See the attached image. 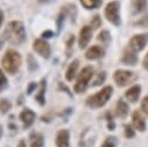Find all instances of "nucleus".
<instances>
[{
	"label": "nucleus",
	"mask_w": 148,
	"mask_h": 147,
	"mask_svg": "<svg viewBox=\"0 0 148 147\" xmlns=\"http://www.w3.org/2000/svg\"><path fill=\"white\" fill-rule=\"evenodd\" d=\"M3 38L13 45H21L27 39L24 24L21 21H10L3 30Z\"/></svg>",
	"instance_id": "nucleus-1"
},
{
	"label": "nucleus",
	"mask_w": 148,
	"mask_h": 147,
	"mask_svg": "<svg viewBox=\"0 0 148 147\" xmlns=\"http://www.w3.org/2000/svg\"><path fill=\"white\" fill-rule=\"evenodd\" d=\"M21 63H22V58H21V54L15 51V50H7L6 53L3 54L2 57V60H1V64H2V67L3 69L9 73V74H15L20 66H21Z\"/></svg>",
	"instance_id": "nucleus-2"
},
{
	"label": "nucleus",
	"mask_w": 148,
	"mask_h": 147,
	"mask_svg": "<svg viewBox=\"0 0 148 147\" xmlns=\"http://www.w3.org/2000/svg\"><path fill=\"white\" fill-rule=\"evenodd\" d=\"M112 91H113V88L111 86L104 87L101 91H98L95 95H92V96H90V97L87 98V105L90 106V108H92V109L101 108V106L105 105L106 102L112 96Z\"/></svg>",
	"instance_id": "nucleus-3"
},
{
	"label": "nucleus",
	"mask_w": 148,
	"mask_h": 147,
	"mask_svg": "<svg viewBox=\"0 0 148 147\" xmlns=\"http://www.w3.org/2000/svg\"><path fill=\"white\" fill-rule=\"evenodd\" d=\"M92 74H94V72H92V67L91 66H86L84 68H82V71L80 72L79 76L76 79V83L74 86V90L77 94H81L87 89Z\"/></svg>",
	"instance_id": "nucleus-4"
},
{
	"label": "nucleus",
	"mask_w": 148,
	"mask_h": 147,
	"mask_svg": "<svg viewBox=\"0 0 148 147\" xmlns=\"http://www.w3.org/2000/svg\"><path fill=\"white\" fill-rule=\"evenodd\" d=\"M105 17L108 21H110L114 25L120 24V16H119V2L118 1H111L106 5L104 10Z\"/></svg>",
	"instance_id": "nucleus-5"
},
{
	"label": "nucleus",
	"mask_w": 148,
	"mask_h": 147,
	"mask_svg": "<svg viewBox=\"0 0 148 147\" xmlns=\"http://www.w3.org/2000/svg\"><path fill=\"white\" fill-rule=\"evenodd\" d=\"M32 49L35 52H37L40 57L47 59L50 58V54H51V46L50 44L44 41V39H35L34 43H32Z\"/></svg>",
	"instance_id": "nucleus-6"
},
{
	"label": "nucleus",
	"mask_w": 148,
	"mask_h": 147,
	"mask_svg": "<svg viewBox=\"0 0 148 147\" xmlns=\"http://www.w3.org/2000/svg\"><path fill=\"white\" fill-rule=\"evenodd\" d=\"M133 72L130 71H124V69H118L113 74V80L119 87H124L127 83H130L133 79Z\"/></svg>",
	"instance_id": "nucleus-7"
},
{
	"label": "nucleus",
	"mask_w": 148,
	"mask_h": 147,
	"mask_svg": "<svg viewBox=\"0 0 148 147\" xmlns=\"http://www.w3.org/2000/svg\"><path fill=\"white\" fill-rule=\"evenodd\" d=\"M146 42H147V35H143V34L135 35V36H133L131 38L128 47L131 50H133L134 52H139V51H141L145 47Z\"/></svg>",
	"instance_id": "nucleus-8"
},
{
	"label": "nucleus",
	"mask_w": 148,
	"mask_h": 147,
	"mask_svg": "<svg viewBox=\"0 0 148 147\" xmlns=\"http://www.w3.org/2000/svg\"><path fill=\"white\" fill-rule=\"evenodd\" d=\"M91 36H92L91 27H89V25L82 27V29L80 30V34H79V46L81 49H84L88 45V43L90 42Z\"/></svg>",
	"instance_id": "nucleus-9"
},
{
	"label": "nucleus",
	"mask_w": 148,
	"mask_h": 147,
	"mask_svg": "<svg viewBox=\"0 0 148 147\" xmlns=\"http://www.w3.org/2000/svg\"><path fill=\"white\" fill-rule=\"evenodd\" d=\"M35 118H36V113L31 110V109H23L20 113V119L21 122L23 123V126L24 128H28L30 127L34 122H35Z\"/></svg>",
	"instance_id": "nucleus-10"
},
{
	"label": "nucleus",
	"mask_w": 148,
	"mask_h": 147,
	"mask_svg": "<svg viewBox=\"0 0 148 147\" xmlns=\"http://www.w3.org/2000/svg\"><path fill=\"white\" fill-rule=\"evenodd\" d=\"M57 147H69V132L67 130H60L56 137Z\"/></svg>",
	"instance_id": "nucleus-11"
},
{
	"label": "nucleus",
	"mask_w": 148,
	"mask_h": 147,
	"mask_svg": "<svg viewBox=\"0 0 148 147\" xmlns=\"http://www.w3.org/2000/svg\"><path fill=\"white\" fill-rule=\"evenodd\" d=\"M103 56H104V49L101 47L99 45H92L86 52V58L89 60H95V59L102 58Z\"/></svg>",
	"instance_id": "nucleus-12"
},
{
	"label": "nucleus",
	"mask_w": 148,
	"mask_h": 147,
	"mask_svg": "<svg viewBox=\"0 0 148 147\" xmlns=\"http://www.w3.org/2000/svg\"><path fill=\"white\" fill-rule=\"evenodd\" d=\"M121 63L125 64V65H135L138 63V57L135 54V52L133 50H131L130 47H127L124 53H123V58H121Z\"/></svg>",
	"instance_id": "nucleus-13"
},
{
	"label": "nucleus",
	"mask_w": 148,
	"mask_h": 147,
	"mask_svg": "<svg viewBox=\"0 0 148 147\" xmlns=\"http://www.w3.org/2000/svg\"><path fill=\"white\" fill-rule=\"evenodd\" d=\"M132 122H133V125L136 130L139 131H145L146 130V122H145V118L142 117L141 112L140 111H134L133 115H132Z\"/></svg>",
	"instance_id": "nucleus-14"
},
{
	"label": "nucleus",
	"mask_w": 148,
	"mask_h": 147,
	"mask_svg": "<svg viewBox=\"0 0 148 147\" xmlns=\"http://www.w3.org/2000/svg\"><path fill=\"white\" fill-rule=\"evenodd\" d=\"M140 93H141V87L139 84H135V86H132L126 93H125V96L126 98L131 102V103H135L140 96Z\"/></svg>",
	"instance_id": "nucleus-15"
},
{
	"label": "nucleus",
	"mask_w": 148,
	"mask_h": 147,
	"mask_svg": "<svg viewBox=\"0 0 148 147\" xmlns=\"http://www.w3.org/2000/svg\"><path fill=\"white\" fill-rule=\"evenodd\" d=\"M45 90H46V80H45V79H42L40 84H39L38 93H37L36 96H35V100H36L40 105H44V104H45Z\"/></svg>",
	"instance_id": "nucleus-16"
},
{
	"label": "nucleus",
	"mask_w": 148,
	"mask_h": 147,
	"mask_svg": "<svg viewBox=\"0 0 148 147\" xmlns=\"http://www.w3.org/2000/svg\"><path fill=\"white\" fill-rule=\"evenodd\" d=\"M146 7H147V0H132V2H131L132 14H134V15L143 12Z\"/></svg>",
	"instance_id": "nucleus-17"
},
{
	"label": "nucleus",
	"mask_w": 148,
	"mask_h": 147,
	"mask_svg": "<svg viewBox=\"0 0 148 147\" xmlns=\"http://www.w3.org/2000/svg\"><path fill=\"white\" fill-rule=\"evenodd\" d=\"M116 113H117L118 117L125 118L127 116V113H128V105H127V103H125L124 101L119 100L117 102V104H116Z\"/></svg>",
	"instance_id": "nucleus-18"
},
{
	"label": "nucleus",
	"mask_w": 148,
	"mask_h": 147,
	"mask_svg": "<svg viewBox=\"0 0 148 147\" xmlns=\"http://www.w3.org/2000/svg\"><path fill=\"white\" fill-rule=\"evenodd\" d=\"M77 68H79V60L75 59V60H73V61L69 64V66H68V68H67V71H66V80H67V81H72V80L74 79Z\"/></svg>",
	"instance_id": "nucleus-19"
},
{
	"label": "nucleus",
	"mask_w": 148,
	"mask_h": 147,
	"mask_svg": "<svg viewBox=\"0 0 148 147\" xmlns=\"http://www.w3.org/2000/svg\"><path fill=\"white\" fill-rule=\"evenodd\" d=\"M44 146V137L40 133L30 134V147H43Z\"/></svg>",
	"instance_id": "nucleus-20"
},
{
	"label": "nucleus",
	"mask_w": 148,
	"mask_h": 147,
	"mask_svg": "<svg viewBox=\"0 0 148 147\" xmlns=\"http://www.w3.org/2000/svg\"><path fill=\"white\" fill-rule=\"evenodd\" d=\"M80 1L86 9H95L102 5L103 0H80Z\"/></svg>",
	"instance_id": "nucleus-21"
},
{
	"label": "nucleus",
	"mask_w": 148,
	"mask_h": 147,
	"mask_svg": "<svg viewBox=\"0 0 148 147\" xmlns=\"http://www.w3.org/2000/svg\"><path fill=\"white\" fill-rule=\"evenodd\" d=\"M62 13L65 15H69L72 21L75 20V16H76V7L75 5H72V3H67L62 7Z\"/></svg>",
	"instance_id": "nucleus-22"
},
{
	"label": "nucleus",
	"mask_w": 148,
	"mask_h": 147,
	"mask_svg": "<svg viewBox=\"0 0 148 147\" xmlns=\"http://www.w3.org/2000/svg\"><path fill=\"white\" fill-rule=\"evenodd\" d=\"M27 64H28V68L29 71H36L38 68V65H37V61L36 59L34 58V56L31 53H28V58H27Z\"/></svg>",
	"instance_id": "nucleus-23"
},
{
	"label": "nucleus",
	"mask_w": 148,
	"mask_h": 147,
	"mask_svg": "<svg viewBox=\"0 0 148 147\" xmlns=\"http://www.w3.org/2000/svg\"><path fill=\"white\" fill-rule=\"evenodd\" d=\"M10 109H12V103L6 98H1L0 100V111H1V113H7Z\"/></svg>",
	"instance_id": "nucleus-24"
},
{
	"label": "nucleus",
	"mask_w": 148,
	"mask_h": 147,
	"mask_svg": "<svg viewBox=\"0 0 148 147\" xmlns=\"http://www.w3.org/2000/svg\"><path fill=\"white\" fill-rule=\"evenodd\" d=\"M97 39H98V41H101L102 43L106 44V43L110 41V34H109L106 30H103V31H101V32L98 34Z\"/></svg>",
	"instance_id": "nucleus-25"
},
{
	"label": "nucleus",
	"mask_w": 148,
	"mask_h": 147,
	"mask_svg": "<svg viewBox=\"0 0 148 147\" xmlns=\"http://www.w3.org/2000/svg\"><path fill=\"white\" fill-rule=\"evenodd\" d=\"M8 86V81H7V78L5 75V73L2 72V69H0V93L6 89Z\"/></svg>",
	"instance_id": "nucleus-26"
},
{
	"label": "nucleus",
	"mask_w": 148,
	"mask_h": 147,
	"mask_svg": "<svg viewBox=\"0 0 148 147\" xmlns=\"http://www.w3.org/2000/svg\"><path fill=\"white\" fill-rule=\"evenodd\" d=\"M105 78H106V74H105V72H99V73H98V75H97V78L95 79V81H94L92 86H94V87H96V86H99V84H102V83L104 82Z\"/></svg>",
	"instance_id": "nucleus-27"
},
{
	"label": "nucleus",
	"mask_w": 148,
	"mask_h": 147,
	"mask_svg": "<svg viewBox=\"0 0 148 147\" xmlns=\"http://www.w3.org/2000/svg\"><path fill=\"white\" fill-rule=\"evenodd\" d=\"M101 24H102V21H101V17L98 15H95L90 20V27H92V29H97L98 27H101Z\"/></svg>",
	"instance_id": "nucleus-28"
},
{
	"label": "nucleus",
	"mask_w": 148,
	"mask_h": 147,
	"mask_svg": "<svg viewBox=\"0 0 148 147\" xmlns=\"http://www.w3.org/2000/svg\"><path fill=\"white\" fill-rule=\"evenodd\" d=\"M116 144H117V140L114 139V137H110V138H108V139L103 142V145H102L101 147H114Z\"/></svg>",
	"instance_id": "nucleus-29"
},
{
	"label": "nucleus",
	"mask_w": 148,
	"mask_h": 147,
	"mask_svg": "<svg viewBox=\"0 0 148 147\" xmlns=\"http://www.w3.org/2000/svg\"><path fill=\"white\" fill-rule=\"evenodd\" d=\"M65 17H66V15H65L62 12L58 15V19H57V27H58V30H59V31L61 30V27H62V23H64V21H65Z\"/></svg>",
	"instance_id": "nucleus-30"
},
{
	"label": "nucleus",
	"mask_w": 148,
	"mask_h": 147,
	"mask_svg": "<svg viewBox=\"0 0 148 147\" xmlns=\"http://www.w3.org/2000/svg\"><path fill=\"white\" fill-rule=\"evenodd\" d=\"M134 131H133V128L130 126V125H125V135L127 137V138H133L134 137Z\"/></svg>",
	"instance_id": "nucleus-31"
},
{
	"label": "nucleus",
	"mask_w": 148,
	"mask_h": 147,
	"mask_svg": "<svg viewBox=\"0 0 148 147\" xmlns=\"http://www.w3.org/2000/svg\"><path fill=\"white\" fill-rule=\"evenodd\" d=\"M141 108H142V110L147 113V116H148V96H146V97H143V100H142V102H141Z\"/></svg>",
	"instance_id": "nucleus-32"
},
{
	"label": "nucleus",
	"mask_w": 148,
	"mask_h": 147,
	"mask_svg": "<svg viewBox=\"0 0 148 147\" xmlns=\"http://www.w3.org/2000/svg\"><path fill=\"white\" fill-rule=\"evenodd\" d=\"M73 43H74V36H71L69 39L67 41V45H66V47H67V56H69V50H71Z\"/></svg>",
	"instance_id": "nucleus-33"
},
{
	"label": "nucleus",
	"mask_w": 148,
	"mask_h": 147,
	"mask_svg": "<svg viewBox=\"0 0 148 147\" xmlns=\"http://www.w3.org/2000/svg\"><path fill=\"white\" fill-rule=\"evenodd\" d=\"M36 87H37L36 82H30L29 86H28V88H27V94L30 95V94L34 91V89H36Z\"/></svg>",
	"instance_id": "nucleus-34"
},
{
	"label": "nucleus",
	"mask_w": 148,
	"mask_h": 147,
	"mask_svg": "<svg viewBox=\"0 0 148 147\" xmlns=\"http://www.w3.org/2000/svg\"><path fill=\"white\" fill-rule=\"evenodd\" d=\"M136 24H138V25H142V27H147V25H148V15L143 16V19H142L141 21H138Z\"/></svg>",
	"instance_id": "nucleus-35"
},
{
	"label": "nucleus",
	"mask_w": 148,
	"mask_h": 147,
	"mask_svg": "<svg viewBox=\"0 0 148 147\" xmlns=\"http://www.w3.org/2000/svg\"><path fill=\"white\" fill-rule=\"evenodd\" d=\"M53 36V32L51 31V30H46V31H44L43 34H42V37L43 38H50V37H52Z\"/></svg>",
	"instance_id": "nucleus-36"
},
{
	"label": "nucleus",
	"mask_w": 148,
	"mask_h": 147,
	"mask_svg": "<svg viewBox=\"0 0 148 147\" xmlns=\"http://www.w3.org/2000/svg\"><path fill=\"white\" fill-rule=\"evenodd\" d=\"M142 64H143V67H145L146 69H148V53H147L146 57L143 58V63H142Z\"/></svg>",
	"instance_id": "nucleus-37"
},
{
	"label": "nucleus",
	"mask_w": 148,
	"mask_h": 147,
	"mask_svg": "<svg viewBox=\"0 0 148 147\" xmlns=\"http://www.w3.org/2000/svg\"><path fill=\"white\" fill-rule=\"evenodd\" d=\"M59 87H60V88H61V89H62V90H64V89H65V91H66V93H67V94H68V95H71V93H69V90H68V88H67V87H66V86H64V84H62V83H61V82H60V83H59Z\"/></svg>",
	"instance_id": "nucleus-38"
},
{
	"label": "nucleus",
	"mask_w": 148,
	"mask_h": 147,
	"mask_svg": "<svg viewBox=\"0 0 148 147\" xmlns=\"http://www.w3.org/2000/svg\"><path fill=\"white\" fill-rule=\"evenodd\" d=\"M17 147H27V144H25V141H24V140H20V142H18Z\"/></svg>",
	"instance_id": "nucleus-39"
},
{
	"label": "nucleus",
	"mask_w": 148,
	"mask_h": 147,
	"mask_svg": "<svg viewBox=\"0 0 148 147\" xmlns=\"http://www.w3.org/2000/svg\"><path fill=\"white\" fill-rule=\"evenodd\" d=\"M2 22H3V13H2V10H0V27H1Z\"/></svg>",
	"instance_id": "nucleus-40"
},
{
	"label": "nucleus",
	"mask_w": 148,
	"mask_h": 147,
	"mask_svg": "<svg viewBox=\"0 0 148 147\" xmlns=\"http://www.w3.org/2000/svg\"><path fill=\"white\" fill-rule=\"evenodd\" d=\"M2 133H3V128H2V125H0V138L2 137Z\"/></svg>",
	"instance_id": "nucleus-41"
},
{
	"label": "nucleus",
	"mask_w": 148,
	"mask_h": 147,
	"mask_svg": "<svg viewBox=\"0 0 148 147\" xmlns=\"http://www.w3.org/2000/svg\"><path fill=\"white\" fill-rule=\"evenodd\" d=\"M38 1H39V2H47L49 0H38Z\"/></svg>",
	"instance_id": "nucleus-42"
},
{
	"label": "nucleus",
	"mask_w": 148,
	"mask_h": 147,
	"mask_svg": "<svg viewBox=\"0 0 148 147\" xmlns=\"http://www.w3.org/2000/svg\"><path fill=\"white\" fill-rule=\"evenodd\" d=\"M2 47V39H0V49Z\"/></svg>",
	"instance_id": "nucleus-43"
}]
</instances>
